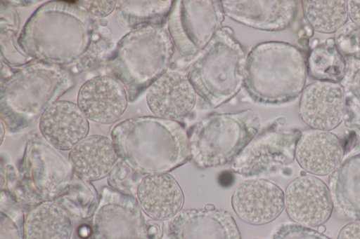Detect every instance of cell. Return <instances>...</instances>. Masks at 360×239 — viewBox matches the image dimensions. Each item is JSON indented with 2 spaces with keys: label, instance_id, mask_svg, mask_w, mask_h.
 <instances>
[{
  "label": "cell",
  "instance_id": "cell-1",
  "mask_svg": "<svg viewBox=\"0 0 360 239\" xmlns=\"http://www.w3.org/2000/svg\"><path fill=\"white\" fill-rule=\"evenodd\" d=\"M94 30V18L76 3L52 1L32 14L18 43L32 58L63 67L86 54Z\"/></svg>",
  "mask_w": 360,
  "mask_h": 239
},
{
  "label": "cell",
  "instance_id": "cell-19",
  "mask_svg": "<svg viewBox=\"0 0 360 239\" xmlns=\"http://www.w3.org/2000/svg\"><path fill=\"white\" fill-rule=\"evenodd\" d=\"M44 139L60 151H70L88 137L89 119L77 104L58 100L39 119Z\"/></svg>",
  "mask_w": 360,
  "mask_h": 239
},
{
  "label": "cell",
  "instance_id": "cell-34",
  "mask_svg": "<svg viewBox=\"0 0 360 239\" xmlns=\"http://www.w3.org/2000/svg\"><path fill=\"white\" fill-rule=\"evenodd\" d=\"M347 69L340 84L345 93H349L360 102V60L347 58Z\"/></svg>",
  "mask_w": 360,
  "mask_h": 239
},
{
  "label": "cell",
  "instance_id": "cell-7",
  "mask_svg": "<svg viewBox=\"0 0 360 239\" xmlns=\"http://www.w3.org/2000/svg\"><path fill=\"white\" fill-rule=\"evenodd\" d=\"M260 127L259 114L250 109L210 114L188 135L192 160L200 168L226 165L235 160Z\"/></svg>",
  "mask_w": 360,
  "mask_h": 239
},
{
  "label": "cell",
  "instance_id": "cell-22",
  "mask_svg": "<svg viewBox=\"0 0 360 239\" xmlns=\"http://www.w3.org/2000/svg\"><path fill=\"white\" fill-rule=\"evenodd\" d=\"M68 160L75 175L91 182L108 176L120 158L112 139L92 135L70 151Z\"/></svg>",
  "mask_w": 360,
  "mask_h": 239
},
{
  "label": "cell",
  "instance_id": "cell-23",
  "mask_svg": "<svg viewBox=\"0 0 360 239\" xmlns=\"http://www.w3.org/2000/svg\"><path fill=\"white\" fill-rule=\"evenodd\" d=\"M328 182L335 210L345 217L360 219V152L342 162Z\"/></svg>",
  "mask_w": 360,
  "mask_h": 239
},
{
  "label": "cell",
  "instance_id": "cell-31",
  "mask_svg": "<svg viewBox=\"0 0 360 239\" xmlns=\"http://www.w3.org/2000/svg\"><path fill=\"white\" fill-rule=\"evenodd\" d=\"M141 175L120 159L108 176V184L115 191L136 196L138 186L143 178Z\"/></svg>",
  "mask_w": 360,
  "mask_h": 239
},
{
  "label": "cell",
  "instance_id": "cell-40",
  "mask_svg": "<svg viewBox=\"0 0 360 239\" xmlns=\"http://www.w3.org/2000/svg\"><path fill=\"white\" fill-rule=\"evenodd\" d=\"M1 123V145L3 143L4 137V133H5V124L2 121H0Z\"/></svg>",
  "mask_w": 360,
  "mask_h": 239
},
{
  "label": "cell",
  "instance_id": "cell-16",
  "mask_svg": "<svg viewBox=\"0 0 360 239\" xmlns=\"http://www.w3.org/2000/svg\"><path fill=\"white\" fill-rule=\"evenodd\" d=\"M197 95L187 75L167 71L148 87L146 102L155 116L175 121L191 113Z\"/></svg>",
  "mask_w": 360,
  "mask_h": 239
},
{
  "label": "cell",
  "instance_id": "cell-26",
  "mask_svg": "<svg viewBox=\"0 0 360 239\" xmlns=\"http://www.w3.org/2000/svg\"><path fill=\"white\" fill-rule=\"evenodd\" d=\"M173 1H117L116 11L123 25L130 29L143 26H163Z\"/></svg>",
  "mask_w": 360,
  "mask_h": 239
},
{
  "label": "cell",
  "instance_id": "cell-38",
  "mask_svg": "<svg viewBox=\"0 0 360 239\" xmlns=\"http://www.w3.org/2000/svg\"><path fill=\"white\" fill-rule=\"evenodd\" d=\"M348 16L352 22L360 27V0L347 1Z\"/></svg>",
  "mask_w": 360,
  "mask_h": 239
},
{
  "label": "cell",
  "instance_id": "cell-35",
  "mask_svg": "<svg viewBox=\"0 0 360 239\" xmlns=\"http://www.w3.org/2000/svg\"><path fill=\"white\" fill-rule=\"evenodd\" d=\"M92 18H104L116 9L117 1H78L75 2Z\"/></svg>",
  "mask_w": 360,
  "mask_h": 239
},
{
  "label": "cell",
  "instance_id": "cell-33",
  "mask_svg": "<svg viewBox=\"0 0 360 239\" xmlns=\"http://www.w3.org/2000/svg\"><path fill=\"white\" fill-rule=\"evenodd\" d=\"M272 239H331L321 232L297 223L285 222L279 225Z\"/></svg>",
  "mask_w": 360,
  "mask_h": 239
},
{
  "label": "cell",
  "instance_id": "cell-18",
  "mask_svg": "<svg viewBox=\"0 0 360 239\" xmlns=\"http://www.w3.org/2000/svg\"><path fill=\"white\" fill-rule=\"evenodd\" d=\"M294 0H223L225 15L245 26L276 32L287 28L294 20L297 7Z\"/></svg>",
  "mask_w": 360,
  "mask_h": 239
},
{
  "label": "cell",
  "instance_id": "cell-10",
  "mask_svg": "<svg viewBox=\"0 0 360 239\" xmlns=\"http://www.w3.org/2000/svg\"><path fill=\"white\" fill-rule=\"evenodd\" d=\"M301 132L269 128L257 133L233 161L231 170L246 178H262L291 164Z\"/></svg>",
  "mask_w": 360,
  "mask_h": 239
},
{
  "label": "cell",
  "instance_id": "cell-17",
  "mask_svg": "<svg viewBox=\"0 0 360 239\" xmlns=\"http://www.w3.org/2000/svg\"><path fill=\"white\" fill-rule=\"evenodd\" d=\"M170 239H241L232 214L223 210L186 209L168 225Z\"/></svg>",
  "mask_w": 360,
  "mask_h": 239
},
{
  "label": "cell",
  "instance_id": "cell-25",
  "mask_svg": "<svg viewBox=\"0 0 360 239\" xmlns=\"http://www.w3.org/2000/svg\"><path fill=\"white\" fill-rule=\"evenodd\" d=\"M347 64V60L334 39H328L311 48L307 60V73L320 81L340 83L345 74Z\"/></svg>",
  "mask_w": 360,
  "mask_h": 239
},
{
  "label": "cell",
  "instance_id": "cell-8",
  "mask_svg": "<svg viewBox=\"0 0 360 239\" xmlns=\"http://www.w3.org/2000/svg\"><path fill=\"white\" fill-rule=\"evenodd\" d=\"M20 184L30 205L56 201L75 177L68 159L45 139H30L20 165Z\"/></svg>",
  "mask_w": 360,
  "mask_h": 239
},
{
  "label": "cell",
  "instance_id": "cell-13",
  "mask_svg": "<svg viewBox=\"0 0 360 239\" xmlns=\"http://www.w3.org/2000/svg\"><path fill=\"white\" fill-rule=\"evenodd\" d=\"M231 207L243 221L255 226L275 220L285 208V194L280 186L263 178L240 184L231 199Z\"/></svg>",
  "mask_w": 360,
  "mask_h": 239
},
{
  "label": "cell",
  "instance_id": "cell-28",
  "mask_svg": "<svg viewBox=\"0 0 360 239\" xmlns=\"http://www.w3.org/2000/svg\"><path fill=\"white\" fill-rule=\"evenodd\" d=\"M100 198L89 182L75 175L67 190L55 201L77 217L86 219L93 216Z\"/></svg>",
  "mask_w": 360,
  "mask_h": 239
},
{
  "label": "cell",
  "instance_id": "cell-20",
  "mask_svg": "<svg viewBox=\"0 0 360 239\" xmlns=\"http://www.w3.org/2000/svg\"><path fill=\"white\" fill-rule=\"evenodd\" d=\"M344 147L330 131L310 129L301 132L295 158L301 168L312 175H330L342 162Z\"/></svg>",
  "mask_w": 360,
  "mask_h": 239
},
{
  "label": "cell",
  "instance_id": "cell-37",
  "mask_svg": "<svg viewBox=\"0 0 360 239\" xmlns=\"http://www.w3.org/2000/svg\"><path fill=\"white\" fill-rule=\"evenodd\" d=\"M337 239H360V219L345 225L340 231Z\"/></svg>",
  "mask_w": 360,
  "mask_h": 239
},
{
  "label": "cell",
  "instance_id": "cell-30",
  "mask_svg": "<svg viewBox=\"0 0 360 239\" xmlns=\"http://www.w3.org/2000/svg\"><path fill=\"white\" fill-rule=\"evenodd\" d=\"M22 209L1 191L0 202V239H25Z\"/></svg>",
  "mask_w": 360,
  "mask_h": 239
},
{
  "label": "cell",
  "instance_id": "cell-39",
  "mask_svg": "<svg viewBox=\"0 0 360 239\" xmlns=\"http://www.w3.org/2000/svg\"><path fill=\"white\" fill-rule=\"evenodd\" d=\"M0 171H1V190L2 191L4 186L6 185V168L4 165L3 161H1V167H0Z\"/></svg>",
  "mask_w": 360,
  "mask_h": 239
},
{
  "label": "cell",
  "instance_id": "cell-29",
  "mask_svg": "<svg viewBox=\"0 0 360 239\" xmlns=\"http://www.w3.org/2000/svg\"><path fill=\"white\" fill-rule=\"evenodd\" d=\"M19 28L18 16L15 11L1 6V57L8 65L25 66L33 60L20 48L16 33Z\"/></svg>",
  "mask_w": 360,
  "mask_h": 239
},
{
  "label": "cell",
  "instance_id": "cell-15",
  "mask_svg": "<svg viewBox=\"0 0 360 239\" xmlns=\"http://www.w3.org/2000/svg\"><path fill=\"white\" fill-rule=\"evenodd\" d=\"M129 102L122 83L110 75L97 76L85 82L77 95V105L95 123L111 124L124 113Z\"/></svg>",
  "mask_w": 360,
  "mask_h": 239
},
{
  "label": "cell",
  "instance_id": "cell-2",
  "mask_svg": "<svg viewBox=\"0 0 360 239\" xmlns=\"http://www.w3.org/2000/svg\"><path fill=\"white\" fill-rule=\"evenodd\" d=\"M111 139L120 159L142 175L168 173L192 160L188 135L176 121L127 118L113 127Z\"/></svg>",
  "mask_w": 360,
  "mask_h": 239
},
{
  "label": "cell",
  "instance_id": "cell-14",
  "mask_svg": "<svg viewBox=\"0 0 360 239\" xmlns=\"http://www.w3.org/2000/svg\"><path fill=\"white\" fill-rule=\"evenodd\" d=\"M345 111V95L338 83L317 81L302 92L299 114L311 129H335L344 121Z\"/></svg>",
  "mask_w": 360,
  "mask_h": 239
},
{
  "label": "cell",
  "instance_id": "cell-5",
  "mask_svg": "<svg viewBox=\"0 0 360 239\" xmlns=\"http://www.w3.org/2000/svg\"><path fill=\"white\" fill-rule=\"evenodd\" d=\"M174 48L163 26L134 29L118 42L107 63V72L122 83L132 102L167 71Z\"/></svg>",
  "mask_w": 360,
  "mask_h": 239
},
{
  "label": "cell",
  "instance_id": "cell-24",
  "mask_svg": "<svg viewBox=\"0 0 360 239\" xmlns=\"http://www.w3.org/2000/svg\"><path fill=\"white\" fill-rule=\"evenodd\" d=\"M72 231L70 214L55 201L40 203L25 217V239H70Z\"/></svg>",
  "mask_w": 360,
  "mask_h": 239
},
{
  "label": "cell",
  "instance_id": "cell-21",
  "mask_svg": "<svg viewBox=\"0 0 360 239\" xmlns=\"http://www.w3.org/2000/svg\"><path fill=\"white\" fill-rule=\"evenodd\" d=\"M136 197L142 211L158 221L174 218L184 203L180 185L169 173L145 176L138 186Z\"/></svg>",
  "mask_w": 360,
  "mask_h": 239
},
{
  "label": "cell",
  "instance_id": "cell-41",
  "mask_svg": "<svg viewBox=\"0 0 360 239\" xmlns=\"http://www.w3.org/2000/svg\"><path fill=\"white\" fill-rule=\"evenodd\" d=\"M255 239H260V238H255Z\"/></svg>",
  "mask_w": 360,
  "mask_h": 239
},
{
  "label": "cell",
  "instance_id": "cell-27",
  "mask_svg": "<svg viewBox=\"0 0 360 239\" xmlns=\"http://www.w3.org/2000/svg\"><path fill=\"white\" fill-rule=\"evenodd\" d=\"M301 3L307 23L316 32L335 33L347 22L346 0H304Z\"/></svg>",
  "mask_w": 360,
  "mask_h": 239
},
{
  "label": "cell",
  "instance_id": "cell-11",
  "mask_svg": "<svg viewBox=\"0 0 360 239\" xmlns=\"http://www.w3.org/2000/svg\"><path fill=\"white\" fill-rule=\"evenodd\" d=\"M92 217L93 239H149L136 196L105 186Z\"/></svg>",
  "mask_w": 360,
  "mask_h": 239
},
{
  "label": "cell",
  "instance_id": "cell-6",
  "mask_svg": "<svg viewBox=\"0 0 360 239\" xmlns=\"http://www.w3.org/2000/svg\"><path fill=\"white\" fill-rule=\"evenodd\" d=\"M246 57L232 30L223 27L196 57L187 76L197 94L216 108L243 87Z\"/></svg>",
  "mask_w": 360,
  "mask_h": 239
},
{
  "label": "cell",
  "instance_id": "cell-9",
  "mask_svg": "<svg viewBox=\"0 0 360 239\" xmlns=\"http://www.w3.org/2000/svg\"><path fill=\"white\" fill-rule=\"evenodd\" d=\"M221 1L178 0L167 19L174 47L186 61L195 59L223 27Z\"/></svg>",
  "mask_w": 360,
  "mask_h": 239
},
{
  "label": "cell",
  "instance_id": "cell-12",
  "mask_svg": "<svg viewBox=\"0 0 360 239\" xmlns=\"http://www.w3.org/2000/svg\"><path fill=\"white\" fill-rule=\"evenodd\" d=\"M285 208L289 217L298 224L312 228L330 217L333 203L328 186L312 175H303L286 187Z\"/></svg>",
  "mask_w": 360,
  "mask_h": 239
},
{
  "label": "cell",
  "instance_id": "cell-4",
  "mask_svg": "<svg viewBox=\"0 0 360 239\" xmlns=\"http://www.w3.org/2000/svg\"><path fill=\"white\" fill-rule=\"evenodd\" d=\"M307 76V61L299 48L286 42H263L247 55L243 87L255 102L281 104L302 93Z\"/></svg>",
  "mask_w": 360,
  "mask_h": 239
},
{
  "label": "cell",
  "instance_id": "cell-36",
  "mask_svg": "<svg viewBox=\"0 0 360 239\" xmlns=\"http://www.w3.org/2000/svg\"><path fill=\"white\" fill-rule=\"evenodd\" d=\"M345 95L346 99L345 123L347 127H357L360 129V102L349 93H345Z\"/></svg>",
  "mask_w": 360,
  "mask_h": 239
},
{
  "label": "cell",
  "instance_id": "cell-3",
  "mask_svg": "<svg viewBox=\"0 0 360 239\" xmlns=\"http://www.w3.org/2000/svg\"><path fill=\"white\" fill-rule=\"evenodd\" d=\"M74 83L63 67L39 61L22 66L1 82V121L12 132L31 127Z\"/></svg>",
  "mask_w": 360,
  "mask_h": 239
},
{
  "label": "cell",
  "instance_id": "cell-32",
  "mask_svg": "<svg viewBox=\"0 0 360 239\" xmlns=\"http://www.w3.org/2000/svg\"><path fill=\"white\" fill-rule=\"evenodd\" d=\"M334 39L345 57L360 60V27L347 22L335 32Z\"/></svg>",
  "mask_w": 360,
  "mask_h": 239
}]
</instances>
